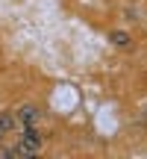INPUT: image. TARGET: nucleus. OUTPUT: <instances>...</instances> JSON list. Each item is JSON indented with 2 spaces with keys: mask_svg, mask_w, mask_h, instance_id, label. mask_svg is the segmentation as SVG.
Returning <instances> with one entry per match:
<instances>
[{
  "mask_svg": "<svg viewBox=\"0 0 147 159\" xmlns=\"http://www.w3.org/2000/svg\"><path fill=\"white\" fill-rule=\"evenodd\" d=\"M0 127H3L6 133L18 130V115L15 112H0Z\"/></svg>",
  "mask_w": 147,
  "mask_h": 159,
  "instance_id": "nucleus-3",
  "label": "nucleus"
},
{
  "mask_svg": "<svg viewBox=\"0 0 147 159\" xmlns=\"http://www.w3.org/2000/svg\"><path fill=\"white\" fill-rule=\"evenodd\" d=\"M15 115H18V124H21V127H29V124H38V118H41L38 106H33V103H24L21 109H15Z\"/></svg>",
  "mask_w": 147,
  "mask_h": 159,
  "instance_id": "nucleus-2",
  "label": "nucleus"
},
{
  "mask_svg": "<svg viewBox=\"0 0 147 159\" xmlns=\"http://www.w3.org/2000/svg\"><path fill=\"white\" fill-rule=\"evenodd\" d=\"M0 156H6V159H18V156H24V150L18 148V144H15V148H0Z\"/></svg>",
  "mask_w": 147,
  "mask_h": 159,
  "instance_id": "nucleus-5",
  "label": "nucleus"
},
{
  "mask_svg": "<svg viewBox=\"0 0 147 159\" xmlns=\"http://www.w3.org/2000/svg\"><path fill=\"white\" fill-rule=\"evenodd\" d=\"M141 112H144V121H147V103H144V109H141Z\"/></svg>",
  "mask_w": 147,
  "mask_h": 159,
  "instance_id": "nucleus-7",
  "label": "nucleus"
},
{
  "mask_svg": "<svg viewBox=\"0 0 147 159\" xmlns=\"http://www.w3.org/2000/svg\"><path fill=\"white\" fill-rule=\"evenodd\" d=\"M41 144H44V136H41V130L35 124L29 127H21V136H18V148L24 150V156H35L41 150Z\"/></svg>",
  "mask_w": 147,
  "mask_h": 159,
  "instance_id": "nucleus-1",
  "label": "nucleus"
},
{
  "mask_svg": "<svg viewBox=\"0 0 147 159\" xmlns=\"http://www.w3.org/2000/svg\"><path fill=\"white\" fill-rule=\"evenodd\" d=\"M109 41H112V44H118V47H130V33H124V30H115L112 35H109Z\"/></svg>",
  "mask_w": 147,
  "mask_h": 159,
  "instance_id": "nucleus-4",
  "label": "nucleus"
},
{
  "mask_svg": "<svg viewBox=\"0 0 147 159\" xmlns=\"http://www.w3.org/2000/svg\"><path fill=\"white\" fill-rule=\"evenodd\" d=\"M3 136H6V130H3V127H0V142H3Z\"/></svg>",
  "mask_w": 147,
  "mask_h": 159,
  "instance_id": "nucleus-6",
  "label": "nucleus"
}]
</instances>
